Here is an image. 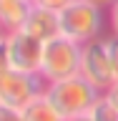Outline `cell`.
I'll list each match as a JSON object with an SVG mask.
<instances>
[{"label": "cell", "mask_w": 118, "mask_h": 121, "mask_svg": "<svg viewBox=\"0 0 118 121\" xmlns=\"http://www.w3.org/2000/svg\"><path fill=\"white\" fill-rule=\"evenodd\" d=\"M101 96H103V93H101L93 83H88L81 73L70 76V78L53 81V83L45 86V98H48L65 119L78 116V113H88Z\"/></svg>", "instance_id": "cell-1"}, {"label": "cell", "mask_w": 118, "mask_h": 121, "mask_svg": "<svg viewBox=\"0 0 118 121\" xmlns=\"http://www.w3.org/2000/svg\"><path fill=\"white\" fill-rule=\"evenodd\" d=\"M60 33L75 43H88L103 33V8L88 0H70L60 10Z\"/></svg>", "instance_id": "cell-2"}, {"label": "cell", "mask_w": 118, "mask_h": 121, "mask_svg": "<svg viewBox=\"0 0 118 121\" xmlns=\"http://www.w3.org/2000/svg\"><path fill=\"white\" fill-rule=\"evenodd\" d=\"M81 51L83 43H75L65 35L48 40L43 45V60H40V76L45 78V83L81 73Z\"/></svg>", "instance_id": "cell-3"}, {"label": "cell", "mask_w": 118, "mask_h": 121, "mask_svg": "<svg viewBox=\"0 0 118 121\" xmlns=\"http://www.w3.org/2000/svg\"><path fill=\"white\" fill-rule=\"evenodd\" d=\"M45 86L48 83L40 73H25V71L10 68L0 73V104L25 108L35 96L45 93Z\"/></svg>", "instance_id": "cell-4"}, {"label": "cell", "mask_w": 118, "mask_h": 121, "mask_svg": "<svg viewBox=\"0 0 118 121\" xmlns=\"http://www.w3.org/2000/svg\"><path fill=\"white\" fill-rule=\"evenodd\" d=\"M81 76L88 83H93L101 93H106V91L116 83V76H113L111 58H108L103 38H93L88 43H83V51H81Z\"/></svg>", "instance_id": "cell-5"}, {"label": "cell", "mask_w": 118, "mask_h": 121, "mask_svg": "<svg viewBox=\"0 0 118 121\" xmlns=\"http://www.w3.org/2000/svg\"><path fill=\"white\" fill-rule=\"evenodd\" d=\"M43 40L33 38L25 30H13L5 33V48L10 68L15 71H25V73H40V60H43Z\"/></svg>", "instance_id": "cell-6"}, {"label": "cell", "mask_w": 118, "mask_h": 121, "mask_svg": "<svg viewBox=\"0 0 118 121\" xmlns=\"http://www.w3.org/2000/svg\"><path fill=\"white\" fill-rule=\"evenodd\" d=\"M23 30L30 33L33 38H38V40L48 43V40H53V38L63 35V33H60V13L58 10L40 8V5H33L28 20H25V25H23Z\"/></svg>", "instance_id": "cell-7"}, {"label": "cell", "mask_w": 118, "mask_h": 121, "mask_svg": "<svg viewBox=\"0 0 118 121\" xmlns=\"http://www.w3.org/2000/svg\"><path fill=\"white\" fill-rule=\"evenodd\" d=\"M33 10V0H0V25L5 33L20 30Z\"/></svg>", "instance_id": "cell-8"}, {"label": "cell", "mask_w": 118, "mask_h": 121, "mask_svg": "<svg viewBox=\"0 0 118 121\" xmlns=\"http://www.w3.org/2000/svg\"><path fill=\"white\" fill-rule=\"evenodd\" d=\"M23 116H25V121H65V116L45 98V93L33 98V101L23 108Z\"/></svg>", "instance_id": "cell-9"}, {"label": "cell", "mask_w": 118, "mask_h": 121, "mask_svg": "<svg viewBox=\"0 0 118 121\" xmlns=\"http://www.w3.org/2000/svg\"><path fill=\"white\" fill-rule=\"evenodd\" d=\"M90 116H93L96 121H118V108L106 96H101L96 101V106L90 108Z\"/></svg>", "instance_id": "cell-10"}, {"label": "cell", "mask_w": 118, "mask_h": 121, "mask_svg": "<svg viewBox=\"0 0 118 121\" xmlns=\"http://www.w3.org/2000/svg\"><path fill=\"white\" fill-rule=\"evenodd\" d=\"M106 40V51H108V58H111V68H113V76H116V81H118V35L111 38H103Z\"/></svg>", "instance_id": "cell-11"}, {"label": "cell", "mask_w": 118, "mask_h": 121, "mask_svg": "<svg viewBox=\"0 0 118 121\" xmlns=\"http://www.w3.org/2000/svg\"><path fill=\"white\" fill-rule=\"evenodd\" d=\"M0 121H25L23 108H18V106H8V104H0Z\"/></svg>", "instance_id": "cell-12"}, {"label": "cell", "mask_w": 118, "mask_h": 121, "mask_svg": "<svg viewBox=\"0 0 118 121\" xmlns=\"http://www.w3.org/2000/svg\"><path fill=\"white\" fill-rule=\"evenodd\" d=\"M70 0H33V5H40V8H48V10H63Z\"/></svg>", "instance_id": "cell-13"}, {"label": "cell", "mask_w": 118, "mask_h": 121, "mask_svg": "<svg viewBox=\"0 0 118 121\" xmlns=\"http://www.w3.org/2000/svg\"><path fill=\"white\" fill-rule=\"evenodd\" d=\"M108 25H111L113 35H118V0H113L108 8Z\"/></svg>", "instance_id": "cell-14"}, {"label": "cell", "mask_w": 118, "mask_h": 121, "mask_svg": "<svg viewBox=\"0 0 118 121\" xmlns=\"http://www.w3.org/2000/svg\"><path fill=\"white\" fill-rule=\"evenodd\" d=\"M10 71V58H8V48H5V35L0 38V73Z\"/></svg>", "instance_id": "cell-15"}, {"label": "cell", "mask_w": 118, "mask_h": 121, "mask_svg": "<svg viewBox=\"0 0 118 121\" xmlns=\"http://www.w3.org/2000/svg\"><path fill=\"white\" fill-rule=\"evenodd\" d=\"M103 96H106V98H108V101H111V104H113V106H116V108H118V81L113 83V86H111V88H108V91H106Z\"/></svg>", "instance_id": "cell-16"}, {"label": "cell", "mask_w": 118, "mask_h": 121, "mask_svg": "<svg viewBox=\"0 0 118 121\" xmlns=\"http://www.w3.org/2000/svg\"><path fill=\"white\" fill-rule=\"evenodd\" d=\"M65 121H96L93 116H90V111L88 113H78V116H70V119H65Z\"/></svg>", "instance_id": "cell-17"}, {"label": "cell", "mask_w": 118, "mask_h": 121, "mask_svg": "<svg viewBox=\"0 0 118 121\" xmlns=\"http://www.w3.org/2000/svg\"><path fill=\"white\" fill-rule=\"evenodd\" d=\"M88 3H93V5L103 8V10H108V8H111V3H113V0H88Z\"/></svg>", "instance_id": "cell-18"}, {"label": "cell", "mask_w": 118, "mask_h": 121, "mask_svg": "<svg viewBox=\"0 0 118 121\" xmlns=\"http://www.w3.org/2000/svg\"><path fill=\"white\" fill-rule=\"evenodd\" d=\"M3 35H5V30H3V25H0V38H3Z\"/></svg>", "instance_id": "cell-19"}]
</instances>
